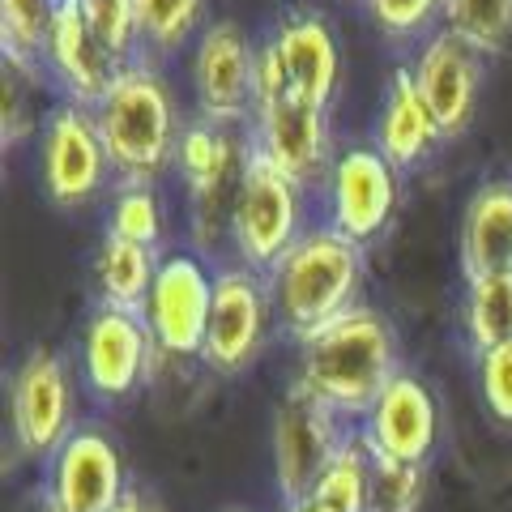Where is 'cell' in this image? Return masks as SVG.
Here are the masks:
<instances>
[{"label":"cell","mask_w":512,"mask_h":512,"mask_svg":"<svg viewBox=\"0 0 512 512\" xmlns=\"http://www.w3.org/2000/svg\"><path fill=\"white\" fill-rule=\"evenodd\" d=\"M397 376V342L384 316L355 303L325 329L299 338V384L342 419H363Z\"/></svg>","instance_id":"obj_1"},{"label":"cell","mask_w":512,"mask_h":512,"mask_svg":"<svg viewBox=\"0 0 512 512\" xmlns=\"http://www.w3.org/2000/svg\"><path fill=\"white\" fill-rule=\"evenodd\" d=\"M90 111L107 146L111 171L124 184H154L175 163L184 133L180 107H175L167 77L150 60L124 64Z\"/></svg>","instance_id":"obj_2"},{"label":"cell","mask_w":512,"mask_h":512,"mask_svg":"<svg viewBox=\"0 0 512 512\" xmlns=\"http://www.w3.org/2000/svg\"><path fill=\"white\" fill-rule=\"evenodd\" d=\"M265 286L278 325L295 338H308L355 308L363 286V248L333 227H308L269 269Z\"/></svg>","instance_id":"obj_3"},{"label":"cell","mask_w":512,"mask_h":512,"mask_svg":"<svg viewBox=\"0 0 512 512\" xmlns=\"http://www.w3.org/2000/svg\"><path fill=\"white\" fill-rule=\"evenodd\" d=\"M303 192L308 188L299 180H291L261 150L248 146L244 171H239V184L231 192V218H227L231 244H235V256L244 261V269L269 274L286 256V248L308 231L303 227V218H308Z\"/></svg>","instance_id":"obj_4"},{"label":"cell","mask_w":512,"mask_h":512,"mask_svg":"<svg viewBox=\"0 0 512 512\" xmlns=\"http://www.w3.org/2000/svg\"><path fill=\"white\" fill-rule=\"evenodd\" d=\"M163 355L137 308L99 303L82 329V380L94 402L120 406L146 389L154 376V359Z\"/></svg>","instance_id":"obj_5"},{"label":"cell","mask_w":512,"mask_h":512,"mask_svg":"<svg viewBox=\"0 0 512 512\" xmlns=\"http://www.w3.org/2000/svg\"><path fill=\"white\" fill-rule=\"evenodd\" d=\"M39 175L47 201L60 210H77L107 188V175L116 171L90 107L60 99L39 120Z\"/></svg>","instance_id":"obj_6"},{"label":"cell","mask_w":512,"mask_h":512,"mask_svg":"<svg viewBox=\"0 0 512 512\" xmlns=\"http://www.w3.org/2000/svg\"><path fill=\"white\" fill-rule=\"evenodd\" d=\"M214 308V274L197 252H163L141 316L167 359H201Z\"/></svg>","instance_id":"obj_7"},{"label":"cell","mask_w":512,"mask_h":512,"mask_svg":"<svg viewBox=\"0 0 512 512\" xmlns=\"http://www.w3.org/2000/svg\"><path fill=\"white\" fill-rule=\"evenodd\" d=\"M346 419L295 380L274 414V474L286 504L308 500L320 470L346 444Z\"/></svg>","instance_id":"obj_8"},{"label":"cell","mask_w":512,"mask_h":512,"mask_svg":"<svg viewBox=\"0 0 512 512\" xmlns=\"http://www.w3.org/2000/svg\"><path fill=\"white\" fill-rule=\"evenodd\" d=\"M197 120L244 128L256 116V52L235 22H210L192 43Z\"/></svg>","instance_id":"obj_9"},{"label":"cell","mask_w":512,"mask_h":512,"mask_svg":"<svg viewBox=\"0 0 512 512\" xmlns=\"http://www.w3.org/2000/svg\"><path fill=\"white\" fill-rule=\"evenodd\" d=\"M9 431L22 457H52L73 436V376L56 350L35 346L9 384Z\"/></svg>","instance_id":"obj_10"},{"label":"cell","mask_w":512,"mask_h":512,"mask_svg":"<svg viewBox=\"0 0 512 512\" xmlns=\"http://www.w3.org/2000/svg\"><path fill=\"white\" fill-rule=\"evenodd\" d=\"M269 320L274 316V299L256 269H222L214 274V308L210 329H205L201 363L210 372H244V367L261 355Z\"/></svg>","instance_id":"obj_11"},{"label":"cell","mask_w":512,"mask_h":512,"mask_svg":"<svg viewBox=\"0 0 512 512\" xmlns=\"http://www.w3.org/2000/svg\"><path fill=\"white\" fill-rule=\"evenodd\" d=\"M248 146L261 150L269 163L282 167L291 180L312 188L329 175V107L282 90L256 103Z\"/></svg>","instance_id":"obj_12"},{"label":"cell","mask_w":512,"mask_h":512,"mask_svg":"<svg viewBox=\"0 0 512 512\" xmlns=\"http://www.w3.org/2000/svg\"><path fill=\"white\" fill-rule=\"evenodd\" d=\"M325 197L329 227L363 248L389 227L397 210V167L376 146H350L333 154L325 175Z\"/></svg>","instance_id":"obj_13"},{"label":"cell","mask_w":512,"mask_h":512,"mask_svg":"<svg viewBox=\"0 0 512 512\" xmlns=\"http://www.w3.org/2000/svg\"><path fill=\"white\" fill-rule=\"evenodd\" d=\"M414 90L423 94L427 111L436 116L444 141L461 137L478 116V94H483V56L470 43H461L448 30H436L419 43L410 64Z\"/></svg>","instance_id":"obj_14"},{"label":"cell","mask_w":512,"mask_h":512,"mask_svg":"<svg viewBox=\"0 0 512 512\" xmlns=\"http://www.w3.org/2000/svg\"><path fill=\"white\" fill-rule=\"evenodd\" d=\"M124 461L103 427H73V436L52 453L47 500L60 512H111L124 500Z\"/></svg>","instance_id":"obj_15"},{"label":"cell","mask_w":512,"mask_h":512,"mask_svg":"<svg viewBox=\"0 0 512 512\" xmlns=\"http://www.w3.org/2000/svg\"><path fill=\"white\" fill-rule=\"evenodd\" d=\"M436 431H440L436 397L427 393L423 380L397 372L389 384H384V393L367 406L359 440L367 444L372 457L423 466L431 457V448H436Z\"/></svg>","instance_id":"obj_16"},{"label":"cell","mask_w":512,"mask_h":512,"mask_svg":"<svg viewBox=\"0 0 512 512\" xmlns=\"http://www.w3.org/2000/svg\"><path fill=\"white\" fill-rule=\"evenodd\" d=\"M124 64L94 39V30L86 26L77 0H56L52 26H47V43H43V73L47 82L60 86V94L69 103L94 107L103 99V90L116 82V73Z\"/></svg>","instance_id":"obj_17"},{"label":"cell","mask_w":512,"mask_h":512,"mask_svg":"<svg viewBox=\"0 0 512 512\" xmlns=\"http://www.w3.org/2000/svg\"><path fill=\"white\" fill-rule=\"evenodd\" d=\"M278 56L282 82L299 99H312L320 107H333L342 86V52L333 26L312 9H291L282 13L274 35L265 39Z\"/></svg>","instance_id":"obj_18"},{"label":"cell","mask_w":512,"mask_h":512,"mask_svg":"<svg viewBox=\"0 0 512 512\" xmlns=\"http://www.w3.org/2000/svg\"><path fill=\"white\" fill-rule=\"evenodd\" d=\"M248 158V137L235 141V128H218L210 120H192L180 133V150H175V167H180L184 184L197 201V210H214L222 192H235L239 171Z\"/></svg>","instance_id":"obj_19"},{"label":"cell","mask_w":512,"mask_h":512,"mask_svg":"<svg viewBox=\"0 0 512 512\" xmlns=\"http://www.w3.org/2000/svg\"><path fill=\"white\" fill-rule=\"evenodd\" d=\"M440 141H444V133H440L436 116L427 111L423 94L414 90L410 69H397L389 90H384L380 116H376V150L389 158L397 171H406L414 163H423Z\"/></svg>","instance_id":"obj_20"},{"label":"cell","mask_w":512,"mask_h":512,"mask_svg":"<svg viewBox=\"0 0 512 512\" xmlns=\"http://www.w3.org/2000/svg\"><path fill=\"white\" fill-rule=\"evenodd\" d=\"M461 269L466 278L512 269V180H491L470 197L461 218Z\"/></svg>","instance_id":"obj_21"},{"label":"cell","mask_w":512,"mask_h":512,"mask_svg":"<svg viewBox=\"0 0 512 512\" xmlns=\"http://www.w3.org/2000/svg\"><path fill=\"white\" fill-rule=\"evenodd\" d=\"M154 248H141V244H128V239L107 235L99 244V256H94V282H99V299L103 303H116V308H137L146 303L150 295V282H154Z\"/></svg>","instance_id":"obj_22"},{"label":"cell","mask_w":512,"mask_h":512,"mask_svg":"<svg viewBox=\"0 0 512 512\" xmlns=\"http://www.w3.org/2000/svg\"><path fill=\"white\" fill-rule=\"evenodd\" d=\"M308 500L329 512H372V453H367L359 436H350L329 457V466L320 470Z\"/></svg>","instance_id":"obj_23"},{"label":"cell","mask_w":512,"mask_h":512,"mask_svg":"<svg viewBox=\"0 0 512 512\" xmlns=\"http://www.w3.org/2000/svg\"><path fill=\"white\" fill-rule=\"evenodd\" d=\"M466 333L474 350L512 342V269L466 278Z\"/></svg>","instance_id":"obj_24"},{"label":"cell","mask_w":512,"mask_h":512,"mask_svg":"<svg viewBox=\"0 0 512 512\" xmlns=\"http://www.w3.org/2000/svg\"><path fill=\"white\" fill-rule=\"evenodd\" d=\"M440 22L478 56H495L512 39V0H444Z\"/></svg>","instance_id":"obj_25"},{"label":"cell","mask_w":512,"mask_h":512,"mask_svg":"<svg viewBox=\"0 0 512 512\" xmlns=\"http://www.w3.org/2000/svg\"><path fill=\"white\" fill-rule=\"evenodd\" d=\"M141 47L150 56H171L197 35L205 18V0H137Z\"/></svg>","instance_id":"obj_26"},{"label":"cell","mask_w":512,"mask_h":512,"mask_svg":"<svg viewBox=\"0 0 512 512\" xmlns=\"http://www.w3.org/2000/svg\"><path fill=\"white\" fill-rule=\"evenodd\" d=\"M52 13L56 0H0V47H5V60L43 64Z\"/></svg>","instance_id":"obj_27"},{"label":"cell","mask_w":512,"mask_h":512,"mask_svg":"<svg viewBox=\"0 0 512 512\" xmlns=\"http://www.w3.org/2000/svg\"><path fill=\"white\" fill-rule=\"evenodd\" d=\"M107 235L128 239V244H141V248H158V239H163V205H158L150 184H124L111 197Z\"/></svg>","instance_id":"obj_28"},{"label":"cell","mask_w":512,"mask_h":512,"mask_svg":"<svg viewBox=\"0 0 512 512\" xmlns=\"http://www.w3.org/2000/svg\"><path fill=\"white\" fill-rule=\"evenodd\" d=\"M86 26L94 30L111 56L120 64H133L137 60V47H141V18H137V0H77Z\"/></svg>","instance_id":"obj_29"},{"label":"cell","mask_w":512,"mask_h":512,"mask_svg":"<svg viewBox=\"0 0 512 512\" xmlns=\"http://www.w3.org/2000/svg\"><path fill=\"white\" fill-rule=\"evenodd\" d=\"M47 86L43 64L5 60V150L22 146L35 128V107H30V90Z\"/></svg>","instance_id":"obj_30"},{"label":"cell","mask_w":512,"mask_h":512,"mask_svg":"<svg viewBox=\"0 0 512 512\" xmlns=\"http://www.w3.org/2000/svg\"><path fill=\"white\" fill-rule=\"evenodd\" d=\"M423 500V466L372 457V512H414Z\"/></svg>","instance_id":"obj_31"},{"label":"cell","mask_w":512,"mask_h":512,"mask_svg":"<svg viewBox=\"0 0 512 512\" xmlns=\"http://www.w3.org/2000/svg\"><path fill=\"white\" fill-rule=\"evenodd\" d=\"M444 0H367L372 22L389 39H419L431 30V22L440 18Z\"/></svg>","instance_id":"obj_32"},{"label":"cell","mask_w":512,"mask_h":512,"mask_svg":"<svg viewBox=\"0 0 512 512\" xmlns=\"http://www.w3.org/2000/svg\"><path fill=\"white\" fill-rule=\"evenodd\" d=\"M478 393L491 419L512 427V342L478 350Z\"/></svg>","instance_id":"obj_33"},{"label":"cell","mask_w":512,"mask_h":512,"mask_svg":"<svg viewBox=\"0 0 512 512\" xmlns=\"http://www.w3.org/2000/svg\"><path fill=\"white\" fill-rule=\"evenodd\" d=\"M111 512H158V508L146 500V495H137V491H124V500H120L116 508H111Z\"/></svg>","instance_id":"obj_34"},{"label":"cell","mask_w":512,"mask_h":512,"mask_svg":"<svg viewBox=\"0 0 512 512\" xmlns=\"http://www.w3.org/2000/svg\"><path fill=\"white\" fill-rule=\"evenodd\" d=\"M282 512H329V508H320V504H312V500H299V504H286Z\"/></svg>","instance_id":"obj_35"},{"label":"cell","mask_w":512,"mask_h":512,"mask_svg":"<svg viewBox=\"0 0 512 512\" xmlns=\"http://www.w3.org/2000/svg\"><path fill=\"white\" fill-rule=\"evenodd\" d=\"M39 512H60V508H56V504H52V500H47V495H43V504H39Z\"/></svg>","instance_id":"obj_36"},{"label":"cell","mask_w":512,"mask_h":512,"mask_svg":"<svg viewBox=\"0 0 512 512\" xmlns=\"http://www.w3.org/2000/svg\"><path fill=\"white\" fill-rule=\"evenodd\" d=\"M231 512H239V508H231Z\"/></svg>","instance_id":"obj_37"}]
</instances>
